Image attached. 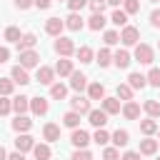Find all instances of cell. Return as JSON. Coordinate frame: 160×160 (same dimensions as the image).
I'll use <instances>...</instances> for the list:
<instances>
[{"label":"cell","mask_w":160,"mask_h":160,"mask_svg":"<svg viewBox=\"0 0 160 160\" xmlns=\"http://www.w3.org/2000/svg\"><path fill=\"white\" fill-rule=\"evenodd\" d=\"M135 60H138L140 65H150V62L155 60L152 48H150V45H145V42H138V45H135Z\"/></svg>","instance_id":"cell-1"},{"label":"cell","mask_w":160,"mask_h":160,"mask_svg":"<svg viewBox=\"0 0 160 160\" xmlns=\"http://www.w3.org/2000/svg\"><path fill=\"white\" fill-rule=\"evenodd\" d=\"M120 42L128 45V48H130V45H138V42H140V30H138L135 25H125L122 32H120Z\"/></svg>","instance_id":"cell-2"},{"label":"cell","mask_w":160,"mask_h":160,"mask_svg":"<svg viewBox=\"0 0 160 160\" xmlns=\"http://www.w3.org/2000/svg\"><path fill=\"white\" fill-rule=\"evenodd\" d=\"M55 52H58L60 58H70V55L75 52V42H72L70 38H62V35H60V38L55 40Z\"/></svg>","instance_id":"cell-3"},{"label":"cell","mask_w":160,"mask_h":160,"mask_svg":"<svg viewBox=\"0 0 160 160\" xmlns=\"http://www.w3.org/2000/svg\"><path fill=\"white\" fill-rule=\"evenodd\" d=\"M62 30H65V20H60V18H48V20H45V32H48V35L60 38Z\"/></svg>","instance_id":"cell-4"},{"label":"cell","mask_w":160,"mask_h":160,"mask_svg":"<svg viewBox=\"0 0 160 160\" xmlns=\"http://www.w3.org/2000/svg\"><path fill=\"white\" fill-rule=\"evenodd\" d=\"M38 62H40V55H38L35 50H22V52H20V65H22L25 70L38 68Z\"/></svg>","instance_id":"cell-5"},{"label":"cell","mask_w":160,"mask_h":160,"mask_svg":"<svg viewBox=\"0 0 160 160\" xmlns=\"http://www.w3.org/2000/svg\"><path fill=\"white\" fill-rule=\"evenodd\" d=\"M35 80H38L40 85H52V82H55V70H52V68H48V65H40V68H38Z\"/></svg>","instance_id":"cell-6"},{"label":"cell","mask_w":160,"mask_h":160,"mask_svg":"<svg viewBox=\"0 0 160 160\" xmlns=\"http://www.w3.org/2000/svg\"><path fill=\"white\" fill-rule=\"evenodd\" d=\"M70 105H72V110H75V112H80V115H88V112L92 110L90 98H82V95H75V98L70 100Z\"/></svg>","instance_id":"cell-7"},{"label":"cell","mask_w":160,"mask_h":160,"mask_svg":"<svg viewBox=\"0 0 160 160\" xmlns=\"http://www.w3.org/2000/svg\"><path fill=\"white\" fill-rule=\"evenodd\" d=\"M92 138L88 135V130H82V128H75L72 130V135H70V142L75 145V148H88V142H90Z\"/></svg>","instance_id":"cell-8"},{"label":"cell","mask_w":160,"mask_h":160,"mask_svg":"<svg viewBox=\"0 0 160 160\" xmlns=\"http://www.w3.org/2000/svg\"><path fill=\"white\" fill-rule=\"evenodd\" d=\"M32 145H35V138H30L28 132H20V135L15 138V150H18V152H30Z\"/></svg>","instance_id":"cell-9"},{"label":"cell","mask_w":160,"mask_h":160,"mask_svg":"<svg viewBox=\"0 0 160 160\" xmlns=\"http://www.w3.org/2000/svg\"><path fill=\"white\" fill-rule=\"evenodd\" d=\"M120 112H122V118H128V120H138V118H140V105H138L135 100H125V105L120 108Z\"/></svg>","instance_id":"cell-10"},{"label":"cell","mask_w":160,"mask_h":160,"mask_svg":"<svg viewBox=\"0 0 160 160\" xmlns=\"http://www.w3.org/2000/svg\"><path fill=\"white\" fill-rule=\"evenodd\" d=\"M15 45H18V52H22V50H32V48L38 45V38H35V32H25V35H20V40H18Z\"/></svg>","instance_id":"cell-11"},{"label":"cell","mask_w":160,"mask_h":160,"mask_svg":"<svg viewBox=\"0 0 160 160\" xmlns=\"http://www.w3.org/2000/svg\"><path fill=\"white\" fill-rule=\"evenodd\" d=\"M10 78H12L15 85H28V82H30V75H28V70H25L22 65H15V68L10 70Z\"/></svg>","instance_id":"cell-12"},{"label":"cell","mask_w":160,"mask_h":160,"mask_svg":"<svg viewBox=\"0 0 160 160\" xmlns=\"http://www.w3.org/2000/svg\"><path fill=\"white\" fill-rule=\"evenodd\" d=\"M50 110V102L45 98H30V112L32 115H45Z\"/></svg>","instance_id":"cell-13"},{"label":"cell","mask_w":160,"mask_h":160,"mask_svg":"<svg viewBox=\"0 0 160 160\" xmlns=\"http://www.w3.org/2000/svg\"><path fill=\"white\" fill-rule=\"evenodd\" d=\"M88 120H90V125H95V128H105L108 125V112L100 108V110H90L88 112Z\"/></svg>","instance_id":"cell-14"},{"label":"cell","mask_w":160,"mask_h":160,"mask_svg":"<svg viewBox=\"0 0 160 160\" xmlns=\"http://www.w3.org/2000/svg\"><path fill=\"white\" fill-rule=\"evenodd\" d=\"M70 88H72V90H78V92H82V90L88 88V78H85L82 72L72 70V72H70Z\"/></svg>","instance_id":"cell-15"},{"label":"cell","mask_w":160,"mask_h":160,"mask_svg":"<svg viewBox=\"0 0 160 160\" xmlns=\"http://www.w3.org/2000/svg\"><path fill=\"white\" fill-rule=\"evenodd\" d=\"M42 138H45L48 142L60 140V125H58V122H45V128H42Z\"/></svg>","instance_id":"cell-16"},{"label":"cell","mask_w":160,"mask_h":160,"mask_svg":"<svg viewBox=\"0 0 160 160\" xmlns=\"http://www.w3.org/2000/svg\"><path fill=\"white\" fill-rule=\"evenodd\" d=\"M32 155H35V160H50L52 158V150H50L48 142H35L32 145Z\"/></svg>","instance_id":"cell-17"},{"label":"cell","mask_w":160,"mask_h":160,"mask_svg":"<svg viewBox=\"0 0 160 160\" xmlns=\"http://www.w3.org/2000/svg\"><path fill=\"white\" fill-rule=\"evenodd\" d=\"M82 25H85V20H82L78 12H70V15L65 18V28H68V30H72V32L82 30Z\"/></svg>","instance_id":"cell-18"},{"label":"cell","mask_w":160,"mask_h":160,"mask_svg":"<svg viewBox=\"0 0 160 160\" xmlns=\"http://www.w3.org/2000/svg\"><path fill=\"white\" fill-rule=\"evenodd\" d=\"M12 110H15L18 115H25V112L30 110V98H25V95L12 98Z\"/></svg>","instance_id":"cell-19"},{"label":"cell","mask_w":160,"mask_h":160,"mask_svg":"<svg viewBox=\"0 0 160 160\" xmlns=\"http://www.w3.org/2000/svg\"><path fill=\"white\" fill-rule=\"evenodd\" d=\"M100 105H102V110H105L108 115H118V112H120V100H118V98H102Z\"/></svg>","instance_id":"cell-20"},{"label":"cell","mask_w":160,"mask_h":160,"mask_svg":"<svg viewBox=\"0 0 160 160\" xmlns=\"http://www.w3.org/2000/svg\"><path fill=\"white\" fill-rule=\"evenodd\" d=\"M30 128H32V120H30L28 115H18V118L12 120V130H15V132H28Z\"/></svg>","instance_id":"cell-21"},{"label":"cell","mask_w":160,"mask_h":160,"mask_svg":"<svg viewBox=\"0 0 160 160\" xmlns=\"http://www.w3.org/2000/svg\"><path fill=\"white\" fill-rule=\"evenodd\" d=\"M110 140H112V145H115V148H125V145L130 142V132H128V130H120V128H118V130H115V132L110 135Z\"/></svg>","instance_id":"cell-22"},{"label":"cell","mask_w":160,"mask_h":160,"mask_svg":"<svg viewBox=\"0 0 160 160\" xmlns=\"http://www.w3.org/2000/svg\"><path fill=\"white\" fill-rule=\"evenodd\" d=\"M140 155H155L158 152V140H152L150 135L145 138V140H140V150H138Z\"/></svg>","instance_id":"cell-23"},{"label":"cell","mask_w":160,"mask_h":160,"mask_svg":"<svg viewBox=\"0 0 160 160\" xmlns=\"http://www.w3.org/2000/svg\"><path fill=\"white\" fill-rule=\"evenodd\" d=\"M128 85H130L132 90H142V88L148 85V80H145L142 72H130V75H128Z\"/></svg>","instance_id":"cell-24"},{"label":"cell","mask_w":160,"mask_h":160,"mask_svg":"<svg viewBox=\"0 0 160 160\" xmlns=\"http://www.w3.org/2000/svg\"><path fill=\"white\" fill-rule=\"evenodd\" d=\"M88 98L90 100H102L105 98V85L102 82H90L88 85Z\"/></svg>","instance_id":"cell-25"},{"label":"cell","mask_w":160,"mask_h":160,"mask_svg":"<svg viewBox=\"0 0 160 160\" xmlns=\"http://www.w3.org/2000/svg\"><path fill=\"white\" fill-rule=\"evenodd\" d=\"M52 70H55L60 78H62V75H70V72H72V60H68V58H60V60L55 62V68H52Z\"/></svg>","instance_id":"cell-26"},{"label":"cell","mask_w":160,"mask_h":160,"mask_svg":"<svg viewBox=\"0 0 160 160\" xmlns=\"http://www.w3.org/2000/svg\"><path fill=\"white\" fill-rule=\"evenodd\" d=\"M62 125L65 128H80V112H75V110H68L65 115H62Z\"/></svg>","instance_id":"cell-27"},{"label":"cell","mask_w":160,"mask_h":160,"mask_svg":"<svg viewBox=\"0 0 160 160\" xmlns=\"http://www.w3.org/2000/svg\"><path fill=\"white\" fill-rule=\"evenodd\" d=\"M105 22H108V20H105V15H102V12H92V15H90V20H88V28H90V30H102V28H105Z\"/></svg>","instance_id":"cell-28"},{"label":"cell","mask_w":160,"mask_h":160,"mask_svg":"<svg viewBox=\"0 0 160 160\" xmlns=\"http://www.w3.org/2000/svg\"><path fill=\"white\" fill-rule=\"evenodd\" d=\"M112 62H115L118 68H122V70H125L132 60H130V52H128V50H118V52L112 55Z\"/></svg>","instance_id":"cell-29"},{"label":"cell","mask_w":160,"mask_h":160,"mask_svg":"<svg viewBox=\"0 0 160 160\" xmlns=\"http://www.w3.org/2000/svg\"><path fill=\"white\" fill-rule=\"evenodd\" d=\"M65 95H68V88L62 82H52L50 85V98L52 100H65Z\"/></svg>","instance_id":"cell-30"},{"label":"cell","mask_w":160,"mask_h":160,"mask_svg":"<svg viewBox=\"0 0 160 160\" xmlns=\"http://www.w3.org/2000/svg\"><path fill=\"white\" fill-rule=\"evenodd\" d=\"M140 132H142V135H155V132H158V122H155V118L140 120Z\"/></svg>","instance_id":"cell-31"},{"label":"cell","mask_w":160,"mask_h":160,"mask_svg":"<svg viewBox=\"0 0 160 160\" xmlns=\"http://www.w3.org/2000/svg\"><path fill=\"white\" fill-rule=\"evenodd\" d=\"M75 55H78V60H80L82 65H88V62H92V48H88V45H82V48H78V50H75Z\"/></svg>","instance_id":"cell-32"},{"label":"cell","mask_w":160,"mask_h":160,"mask_svg":"<svg viewBox=\"0 0 160 160\" xmlns=\"http://www.w3.org/2000/svg\"><path fill=\"white\" fill-rule=\"evenodd\" d=\"M142 110H145L150 118H160V102H158V100H145V102H142Z\"/></svg>","instance_id":"cell-33"},{"label":"cell","mask_w":160,"mask_h":160,"mask_svg":"<svg viewBox=\"0 0 160 160\" xmlns=\"http://www.w3.org/2000/svg\"><path fill=\"white\" fill-rule=\"evenodd\" d=\"M110 22L118 25V28H125V25H128V12H125V10H115V12L110 15Z\"/></svg>","instance_id":"cell-34"},{"label":"cell","mask_w":160,"mask_h":160,"mask_svg":"<svg viewBox=\"0 0 160 160\" xmlns=\"http://www.w3.org/2000/svg\"><path fill=\"white\" fill-rule=\"evenodd\" d=\"M110 62H112V52H110V48L98 50V65H100V68H108Z\"/></svg>","instance_id":"cell-35"},{"label":"cell","mask_w":160,"mask_h":160,"mask_svg":"<svg viewBox=\"0 0 160 160\" xmlns=\"http://www.w3.org/2000/svg\"><path fill=\"white\" fill-rule=\"evenodd\" d=\"M92 142H98V145H108V142H110V132H108L105 128H98L95 135H92Z\"/></svg>","instance_id":"cell-36"},{"label":"cell","mask_w":160,"mask_h":160,"mask_svg":"<svg viewBox=\"0 0 160 160\" xmlns=\"http://www.w3.org/2000/svg\"><path fill=\"white\" fill-rule=\"evenodd\" d=\"M12 90H15L12 78H0V95H12Z\"/></svg>","instance_id":"cell-37"},{"label":"cell","mask_w":160,"mask_h":160,"mask_svg":"<svg viewBox=\"0 0 160 160\" xmlns=\"http://www.w3.org/2000/svg\"><path fill=\"white\" fill-rule=\"evenodd\" d=\"M145 80H148V85L160 88V68H150V72L145 75Z\"/></svg>","instance_id":"cell-38"},{"label":"cell","mask_w":160,"mask_h":160,"mask_svg":"<svg viewBox=\"0 0 160 160\" xmlns=\"http://www.w3.org/2000/svg\"><path fill=\"white\" fill-rule=\"evenodd\" d=\"M122 10H125L128 15L140 12V0H122Z\"/></svg>","instance_id":"cell-39"},{"label":"cell","mask_w":160,"mask_h":160,"mask_svg":"<svg viewBox=\"0 0 160 160\" xmlns=\"http://www.w3.org/2000/svg\"><path fill=\"white\" fill-rule=\"evenodd\" d=\"M102 40H105L108 48H110V45H118V42H120V32H115V30H105Z\"/></svg>","instance_id":"cell-40"},{"label":"cell","mask_w":160,"mask_h":160,"mask_svg":"<svg viewBox=\"0 0 160 160\" xmlns=\"http://www.w3.org/2000/svg\"><path fill=\"white\" fill-rule=\"evenodd\" d=\"M118 100H132V88L130 85H118Z\"/></svg>","instance_id":"cell-41"},{"label":"cell","mask_w":160,"mask_h":160,"mask_svg":"<svg viewBox=\"0 0 160 160\" xmlns=\"http://www.w3.org/2000/svg\"><path fill=\"white\" fill-rule=\"evenodd\" d=\"M70 160H92V155H90L88 148H75V152L70 155Z\"/></svg>","instance_id":"cell-42"},{"label":"cell","mask_w":160,"mask_h":160,"mask_svg":"<svg viewBox=\"0 0 160 160\" xmlns=\"http://www.w3.org/2000/svg\"><path fill=\"white\" fill-rule=\"evenodd\" d=\"M5 40H8V42H18V40H20V30H18L15 25L5 28Z\"/></svg>","instance_id":"cell-43"},{"label":"cell","mask_w":160,"mask_h":160,"mask_svg":"<svg viewBox=\"0 0 160 160\" xmlns=\"http://www.w3.org/2000/svg\"><path fill=\"white\" fill-rule=\"evenodd\" d=\"M12 110V100H8V95H0V115H8Z\"/></svg>","instance_id":"cell-44"},{"label":"cell","mask_w":160,"mask_h":160,"mask_svg":"<svg viewBox=\"0 0 160 160\" xmlns=\"http://www.w3.org/2000/svg\"><path fill=\"white\" fill-rule=\"evenodd\" d=\"M102 160H120V150L118 148H105L102 150Z\"/></svg>","instance_id":"cell-45"},{"label":"cell","mask_w":160,"mask_h":160,"mask_svg":"<svg viewBox=\"0 0 160 160\" xmlns=\"http://www.w3.org/2000/svg\"><path fill=\"white\" fill-rule=\"evenodd\" d=\"M105 5H108L105 0H88V8H90L92 12H102V10H105Z\"/></svg>","instance_id":"cell-46"},{"label":"cell","mask_w":160,"mask_h":160,"mask_svg":"<svg viewBox=\"0 0 160 160\" xmlns=\"http://www.w3.org/2000/svg\"><path fill=\"white\" fill-rule=\"evenodd\" d=\"M85 5H88V0H68V8H70V12H80Z\"/></svg>","instance_id":"cell-47"},{"label":"cell","mask_w":160,"mask_h":160,"mask_svg":"<svg viewBox=\"0 0 160 160\" xmlns=\"http://www.w3.org/2000/svg\"><path fill=\"white\" fill-rule=\"evenodd\" d=\"M150 25L152 28H160V10H152L150 12Z\"/></svg>","instance_id":"cell-48"},{"label":"cell","mask_w":160,"mask_h":160,"mask_svg":"<svg viewBox=\"0 0 160 160\" xmlns=\"http://www.w3.org/2000/svg\"><path fill=\"white\" fill-rule=\"evenodd\" d=\"M15 8L18 10H28V8H32V0H15Z\"/></svg>","instance_id":"cell-49"},{"label":"cell","mask_w":160,"mask_h":160,"mask_svg":"<svg viewBox=\"0 0 160 160\" xmlns=\"http://www.w3.org/2000/svg\"><path fill=\"white\" fill-rule=\"evenodd\" d=\"M32 5H35V8H40V10H48V8L52 5V0H32Z\"/></svg>","instance_id":"cell-50"},{"label":"cell","mask_w":160,"mask_h":160,"mask_svg":"<svg viewBox=\"0 0 160 160\" xmlns=\"http://www.w3.org/2000/svg\"><path fill=\"white\" fill-rule=\"evenodd\" d=\"M8 60H10V50H8L5 45H0V65H2V62H8Z\"/></svg>","instance_id":"cell-51"},{"label":"cell","mask_w":160,"mask_h":160,"mask_svg":"<svg viewBox=\"0 0 160 160\" xmlns=\"http://www.w3.org/2000/svg\"><path fill=\"white\" fill-rule=\"evenodd\" d=\"M120 160H140V152H132V150H128V152H125Z\"/></svg>","instance_id":"cell-52"},{"label":"cell","mask_w":160,"mask_h":160,"mask_svg":"<svg viewBox=\"0 0 160 160\" xmlns=\"http://www.w3.org/2000/svg\"><path fill=\"white\" fill-rule=\"evenodd\" d=\"M8 160H25V152H12V155H8Z\"/></svg>","instance_id":"cell-53"},{"label":"cell","mask_w":160,"mask_h":160,"mask_svg":"<svg viewBox=\"0 0 160 160\" xmlns=\"http://www.w3.org/2000/svg\"><path fill=\"white\" fill-rule=\"evenodd\" d=\"M108 5H112V8H118V5H122V0H105Z\"/></svg>","instance_id":"cell-54"},{"label":"cell","mask_w":160,"mask_h":160,"mask_svg":"<svg viewBox=\"0 0 160 160\" xmlns=\"http://www.w3.org/2000/svg\"><path fill=\"white\" fill-rule=\"evenodd\" d=\"M0 160H8V152H5V148L0 145Z\"/></svg>","instance_id":"cell-55"},{"label":"cell","mask_w":160,"mask_h":160,"mask_svg":"<svg viewBox=\"0 0 160 160\" xmlns=\"http://www.w3.org/2000/svg\"><path fill=\"white\" fill-rule=\"evenodd\" d=\"M158 138H160V128H158Z\"/></svg>","instance_id":"cell-56"},{"label":"cell","mask_w":160,"mask_h":160,"mask_svg":"<svg viewBox=\"0 0 160 160\" xmlns=\"http://www.w3.org/2000/svg\"><path fill=\"white\" fill-rule=\"evenodd\" d=\"M150 2H158V0H150Z\"/></svg>","instance_id":"cell-57"},{"label":"cell","mask_w":160,"mask_h":160,"mask_svg":"<svg viewBox=\"0 0 160 160\" xmlns=\"http://www.w3.org/2000/svg\"><path fill=\"white\" fill-rule=\"evenodd\" d=\"M158 48H160V42H158Z\"/></svg>","instance_id":"cell-58"},{"label":"cell","mask_w":160,"mask_h":160,"mask_svg":"<svg viewBox=\"0 0 160 160\" xmlns=\"http://www.w3.org/2000/svg\"><path fill=\"white\" fill-rule=\"evenodd\" d=\"M158 160H160V158H158Z\"/></svg>","instance_id":"cell-59"}]
</instances>
